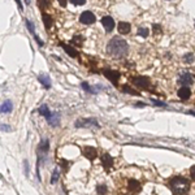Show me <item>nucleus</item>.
Wrapping results in <instances>:
<instances>
[{
    "mask_svg": "<svg viewBox=\"0 0 195 195\" xmlns=\"http://www.w3.org/2000/svg\"><path fill=\"white\" fill-rule=\"evenodd\" d=\"M129 46L124 39L120 38H113L112 40H109V43L107 44V52L115 58H121L128 55Z\"/></svg>",
    "mask_w": 195,
    "mask_h": 195,
    "instance_id": "nucleus-1",
    "label": "nucleus"
},
{
    "mask_svg": "<svg viewBox=\"0 0 195 195\" xmlns=\"http://www.w3.org/2000/svg\"><path fill=\"white\" fill-rule=\"evenodd\" d=\"M169 187L174 194H187L190 190V182L185 177H173L169 181Z\"/></svg>",
    "mask_w": 195,
    "mask_h": 195,
    "instance_id": "nucleus-2",
    "label": "nucleus"
},
{
    "mask_svg": "<svg viewBox=\"0 0 195 195\" xmlns=\"http://www.w3.org/2000/svg\"><path fill=\"white\" fill-rule=\"evenodd\" d=\"M79 21L82 22V24H84V25H91V24H94V22L96 21V17H95V14H94L92 12L84 11L82 14H81Z\"/></svg>",
    "mask_w": 195,
    "mask_h": 195,
    "instance_id": "nucleus-3",
    "label": "nucleus"
},
{
    "mask_svg": "<svg viewBox=\"0 0 195 195\" xmlns=\"http://www.w3.org/2000/svg\"><path fill=\"white\" fill-rule=\"evenodd\" d=\"M76 126L78 128V126H84V128H90V126H92V128H95V129H99L100 126H99V124H98L94 118H89V120H79V121H77L76 122Z\"/></svg>",
    "mask_w": 195,
    "mask_h": 195,
    "instance_id": "nucleus-4",
    "label": "nucleus"
},
{
    "mask_svg": "<svg viewBox=\"0 0 195 195\" xmlns=\"http://www.w3.org/2000/svg\"><path fill=\"white\" fill-rule=\"evenodd\" d=\"M194 79H195V77L191 73H183L180 77L178 82H180L182 86H188V84H193L194 83Z\"/></svg>",
    "mask_w": 195,
    "mask_h": 195,
    "instance_id": "nucleus-5",
    "label": "nucleus"
},
{
    "mask_svg": "<svg viewBox=\"0 0 195 195\" xmlns=\"http://www.w3.org/2000/svg\"><path fill=\"white\" fill-rule=\"evenodd\" d=\"M103 74L107 78H109L110 81H112V83L113 84H117V79L120 78V73L118 72H116V70H108V69H104L103 70Z\"/></svg>",
    "mask_w": 195,
    "mask_h": 195,
    "instance_id": "nucleus-6",
    "label": "nucleus"
},
{
    "mask_svg": "<svg viewBox=\"0 0 195 195\" xmlns=\"http://www.w3.org/2000/svg\"><path fill=\"white\" fill-rule=\"evenodd\" d=\"M102 24L104 26V29H105V31H112L113 27H115V21H113L112 17H109V16H104L102 18Z\"/></svg>",
    "mask_w": 195,
    "mask_h": 195,
    "instance_id": "nucleus-7",
    "label": "nucleus"
},
{
    "mask_svg": "<svg viewBox=\"0 0 195 195\" xmlns=\"http://www.w3.org/2000/svg\"><path fill=\"white\" fill-rule=\"evenodd\" d=\"M133 82H134L138 87H142V89H148V87H150V79H148L147 77L134 78V79H133Z\"/></svg>",
    "mask_w": 195,
    "mask_h": 195,
    "instance_id": "nucleus-8",
    "label": "nucleus"
},
{
    "mask_svg": "<svg viewBox=\"0 0 195 195\" xmlns=\"http://www.w3.org/2000/svg\"><path fill=\"white\" fill-rule=\"evenodd\" d=\"M83 155L86 156L89 160H95L98 156V151L94 147H84L83 148Z\"/></svg>",
    "mask_w": 195,
    "mask_h": 195,
    "instance_id": "nucleus-9",
    "label": "nucleus"
},
{
    "mask_svg": "<svg viewBox=\"0 0 195 195\" xmlns=\"http://www.w3.org/2000/svg\"><path fill=\"white\" fill-rule=\"evenodd\" d=\"M177 94H178V96H180L182 100H187L188 98L191 96V90L188 89L187 86H182L181 89L177 91Z\"/></svg>",
    "mask_w": 195,
    "mask_h": 195,
    "instance_id": "nucleus-10",
    "label": "nucleus"
},
{
    "mask_svg": "<svg viewBox=\"0 0 195 195\" xmlns=\"http://www.w3.org/2000/svg\"><path fill=\"white\" fill-rule=\"evenodd\" d=\"M128 187H129V190L131 191V193H139V191L142 190V185L135 180H129Z\"/></svg>",
    "mask_w": 195,
    "mask_h": 195,
    "instance_id": "nucleus-11",
    "label": "nucleus"
},
{
    "mask_svg": "<svg viewBox=\"0 0 195 195\" xmlns=\"http://www.w3.org/2000/svg\"><path fill=\"white\" fill-rule=\"evenodd\" d=\"M102 162H103V167L104 169H109L113 165V159L112 156H109L108 154H104L102 156Z\"/></svg>",
    "mask_w": 195,
    "mask_h": 195,
    "instance_id": "nucleus-12",
    "label": "nucleus"
},
{
    "mask_svg": "<svg viewBox=\"0 0 195 195\" xmlns=\"http://www.w3.org/2000/svg\"><path fill=\"white\" fill-rule=\"evenodd\" d=\"M117 29H118V32H120V34H128V32H130V29H131V26H130L129 22H118V26H117Z\"/></svg>",
    "mask_w": 195,
    "mask_h": 195,
    "instance_id": "nucleus-13",
    "label": "nucleus"
},
{
    "mask_svg": "<svg viewBox=\"0 0 195 195\" xmlns=\"http://www.w3.org/2000/svg\"><path fill=\"white\" fill-rule=\"evenodd\" d=\"M13 109V104L11 100H5L4 103L1 104V112L3 113H9Z\"/></svg>",
    "mask_w": 195,
    "mask_h": 195,
    "instance_id": "nucleus-14",
    "label": "nucleus"
},
{
    "mask_svg": "<svg viewBox=\"0 0 195 195\" xmlns=\"http://www.w3.org/2000/svg\"><path fill=\"white\" fill-rule=\"evenodd\" d=\"M38 79H39V82L46 87V89H50V87H51V81H50V78H48L47 76H39Z\"/></svg>",
    "mask_w": 195,
    "mask_h": 195,
    "instance_id": "nucleus-15",
    "label": "nucleus"
},
{
    "mask_svg": "<svg viewBox=\"0 0 195 195\" xmlns=\"http://www.w3.org/2000/svg\"><path fill=\"white\" fill-rule=\"evenodd\" d=\"M64 47V50H65V52H66L68 55H70L72 57H78V52L74 50V48H72L70 46H66V44H61Z\"/></svg>",
    "mask_w": 195,
    "mask_h": 195,
    "instance_id": "nucleus-16",
    "label": "nucleus"
},
{
    "mask_svg": "<svg viewBox=\"0 0 195 195\" xmlns=\"http://www.w3.org/2000/svg\"><path fill=\"white\" fill-rule=\"evenodd\" d=\"M38 112H39V113H40V115H42V116H44V117H46V118H47V117H48V116H51V112H50V109H48V107H47V105H46V104H44V105H42V107H39V109H38Z\"/></svg>",
    "mask_w": 195,
    "mask_h": 195,
    "instance_id": "nucleus-17",
    "label": "nucleus"
},
{
    "mask_svg": "<svg viewBox=\"0 0 195 195\" xmlns=\"http://www.w3.org/2000/svg\"><path fill=\"white\" fill-rule=\"evenodd\" d=\"M47 120H48V122H50L52 126H56L58 124V115H57V113H53V115L48 116Z\"/></svg>",
    "mask_w": 195,
    "mask_h": 195,
    "instance_id": "nucleus-18",
    "label": "nucleus"
},
{
    "mask_svg": "<svg viewBox=\"0 0 195 195\" xmlns=\"http://www.w3.org/2000/svg\"><path fill=\"white\" fill-rule=\"evenodd\" d=\"M43 22H44L46 29H50L51 26H52V24H53V21H52L51 16H48V14H43Z\"/></svg>",
    "mask_w": 195,
    "mask_h": 195,
    "instance_id": "nucleus-19",
    "label": "nucleus"
},
{
    "mask_svg": "<svg viewBox=\"0 0 195 195\" xmlns=\"http://www.w3.org/2000/svg\"><path fill=\"white\" fill-rule=\"evenodd\" d=\"M48 148H50V143H48V141H42V143L39 144V151H40L42 154H44V152L48 151Z\"/></svg>",
    "mask_w": 195,
    "mask_h": 195,
    "instance_id": "nucleus-20",
    "label": "nucleus"
},
{
    "mask_svg": "<svg viewBox=\"0 0 195 195\" xmlns=\"http://www.w3.org/2000/svg\"><path fill=\"white\" fill-rule=\"evenodd\" d=\"M138 34L141 35L142 38H147L148 34H150V30H148L147 27H139L138 29Z\"/></svg>",
    "mask_w": 195,
    "mask_h": 195,
    "instance_id": "nucleus-21",
    "label": "nucleus"
},
{
    "mask_svg": "<svg viewBox=\"0 0 195 195\" xmlns=\"http://www.w3.org/2000/svg\"><path fill=\"white\" fill-rule=\"evenodd\" d=\"M194 60H195V57H194L193 53H186V55L183 56V61H185V63H187V64L194 63Z\"/></svg>",
    "mask_w": 195,
    "mask_h": 195,
    "instance_id": "nucleus-22",
    "label": "nucleus"
},
{
    "mask_svg": "<svg viewBox=\"0 0 195 195\" xmlns=\"http://www.w3.org/2000/svg\"><path fill=\"white\" fill-rule=\"evenodd\" d=\"M58 176H60V172L57 169H55L53 173H52V178H51V183H56V181L58 180Z\"/></svg>",
    "mask_w": 195,
    "mask_h": 195,
    "instance_id": "nucleus-23",
    "label": "nucleus"
},
{
    "mask_svg": "<svg viewBox=\"0 0 195 195\" xmlns=\"http://www.w3.org/2000/svg\"><path fill=\"white\" fill-rule=\"evenodd\" d=\"M96 191L99 194H105L107 193V186L105 185H99V186L96 187Z\"/></svg>",
    "mask_w": 195,
    "mask_h": 195,
    "instance_id": "nucleus-24",
    "label": "nucleus"
},
{
    "mask_svg": "<svg viewBox=\"0 0 195 195\" xmlns=\"http://www.w3.org/2000/svg\"><path fill=\"white\" fill-rule=\"evenodd\" d=\"M38 4L40 8H46L50 5V0H38Z\"/></svg>",
    "mask_w": 195,
    "mask_h": 195,
    "instance_id": "nucleus-25",
    "label": "nucleus"
},
{
    "mask_svg": "<svg viewBox=\"0 0 195 195\" xmlns=\"http://www.w3.org/2000/svg\"><path fill=\"white\" fill-rule=\"evenodd\" d=\"M122 89H124V91H125V92H129V94H131V95H138V92H136V91H133L131 89H129L128 86H124Z\"/></svg>",
    "mask_w": 195,
    "mask_h": 195,
    "instance_id": "nucleus-26",
    "label": "nucleus"
},
{
    "mask_svg": "<svg viewBox=\"0 0 195 195\" xmlns=\"http://www.w3.org/2000/svg\"><path fill=\"white\" fill-rule=\"evenodd\" d=\"M70 3L74 5H83L86 3V0H70Z\"/></svg>",
    "mask_w": 195,
    "mask_h": 195,
    "instance_id": "nucleus-27",
    "label": "nucleus"
},
{
    "mask_svg": "<svg viewBox=\"0 0 195 195\" xmlns=\"http://www.w3.org/2000/svg\"><path fill=\"white\" fill-rule=\"evenodd\" d=\"M82 87H83V89L87 91V92H95V91H94L92 89H91V87H90V86H89V84H87L86 82H83V83H82Z\"/></svg>",
    "mask_w": 195,
    "mask_h": 195,
    "instance_id": "nucleus-28",
    "label": "nucleus"
},
{
    "mask_svg": "<svg viewBox=\"0 0 195 195\" xmlns=\"http://www.w3.org/2000/svg\"><path fill=\"white\" fill-rule=\"evenodd\" d=\"M82 42H83L82 37H74L73 38V43H76V44H82Z\"/></svg>",
    "mask_w": 195,
    "mask_h": 195,
    "instance_id": "nucleus-29",
    "label": "nucleus"
},
{
    "mask_svg": "<svg viewBox=\"0 0 195 195\" xmlns=\"http://www.w3.org/2000/svg\"><path fill=\"white\" fill-rule=\"evenodd\" d=\"M26 25L29 26V30H30V32H32V34H34V25H32L31 22L29 21V20H26ZM34 37H35V34H34Z\"/></svg>",
    "mask_w": 195,
    "mask_h": 195,
    "instance_id": "nucleus-30",
    "label": "nucleus"
},
{
    "mask_svg": "<svg viewBox=\"0 0 195 195\" xmlns=\"http://www.w3.org/2000/svg\"><path fill=\"white\" fill-rule=\"evenodd\" d=\"M152 30H154L155 34H159V32H161V26H160V25H154Z\"/></svg>",
    "mask_w": 195,
    "mask_h": 195,
    "instance_id": "nucleus-31",
    "label": "nucleus"
},
{
    "mask_svg": "<svg viewBox=\"0 0 195 195\" xmlns=\"http://www.w3.org/2000/svg\"><path fill=\"white\" fill-rule=\"evenodd\" d=\"M190 174H191V178H193V180H195V165H194V167H191Z\"/></svg>",
    "mask_w": 195,
    "mask_h": 195,
    "instance_id": "nucleus-32",
    "label": "nucleus"
},
{
    "mask_svg": "<svg viewBox=\"0 0 195 195\" xmlns=\"http://www.w3.org/2000/svg\"><path fill=\"white\" fill-rule=\"evenodd\" d=\"M69 161H65V160H61V165H63V168H64V170H66V168L69 167V164H68Z\"/></svg>",
    "mask_w": 195,
    "mask_h": 195,
    "instance_id": "nucleus-33",
    "label": "nucleus"
},
{
    "mask_svg": "<svg viewBox=\"0 0 195 195\" xmlns=\"http://www.w3.org/2000/svg\"><path fill=\"white\" fill-rule=\"evenodd\" d=\"M58 3H60L61 6H65V5H66V0H58Z\"/></svg>",
    "mask_w": 195,
    "mask_h": 195,
    "instance_id": "nucleus-34",
    "label": "nucleus"
},
{
    "mask_svg": "<svg viewBox=\"0 0 195 195\" xmlns=\"http://www.w3.org/2000/svg\"><path fill=\"white\" fill-rule=\"evenodd\" d=\"M16 1H17V4H18V8H20V11H22V8H24V6H22L21 1H20V0H16Z\"/></svg>",
    "mask_w": 195,
    "mask_h": 195,
    "instance_id": "nucleus-35",
    "label": "nucleus"
},
{
    "mask_svg": "<svg viewBox=\"0 0 195 195\" xmlns=\"http://www.w3.org/2000/svg\"><path fill=\"white\" fill-rule=\"evenodd\" d=\"M26 1V4H30V0H25Z\"/></svg>",
    "mask_w": 195,
    "mask_h": 195,
    "instance_id": "nucleus-36",
    "label": "nucleus"
}]
</instances>
